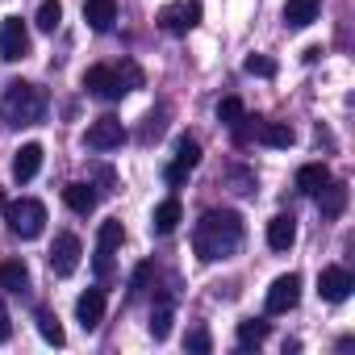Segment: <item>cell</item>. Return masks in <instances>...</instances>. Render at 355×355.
<instances>
[{"label": "cell", "instance_id": "6da1fadb", "mask_svg": "<svg viewBox=\"0 0 355 355\" xmlns=\"http://www.w3.org/2000/svg\"><path fill=\"white\" fill-rule=\"evenodd\" d=\"M243 247V218L234 209H209L197 226H193V251L197 259L214 263V259H230Z\"/></svg>", "mask_w": 355, "mask_h": 355}, {"label": "cell", "instance_id": "7a4b0ae2", "mask_svg": "<svg viewBox=\"0 0 355 355\" xmlns=\"http://www.w3.org/2000/svg\"><path fill=\"white\" fill-rule=\"evenodd\" d=\"M51 109V96L46 88L30 84V80H13L5 84V96H0V117H5L13 130H26V125H38Z\"/></svg>", "mask_w": 355, "mask_h": 355}, {"label": "cell", "instance_id": "3957f363", "mask_svg": "<svg viewBox=\"0 0 355 355\" xmlns=\"http://www.w3.org/2000/svg\"><path fill=\"white\" fill-rule=\"evenodd\" d=\"M5 222H9V230L17 234V239H38L42 230H46V205L42 201H34V197H21V201H13V205H5Z\"/></svg>", "mask_w": 355, "mask_h": 355}, {"label": "cell", "instance_id": "277c9868", "mask_svg": "<svg viewBox=\"0 0 355 355\" xmlns=\"http://www.w3.org/2000/svg\"><path fill=\"white\" fill-rule=\"evenodd\" d=\"M30 55V30L21 17H5L0 21V59L5 63H21Z\"/></svg>", "mask_w": 355, "mask_h": 355}, {"label": "cell", "instance_id": "5b68a950", "mask_svg": "<svg viewBox=\"0 0 355 355\" xmlns=\"http://www.w3.org/2000/svg\"><path fill=\"white\" fill-rule=\"evenodd\" d=\"M121 243H125V226L117 218L101 222V234H96V276H109L113 272V255H117Z\"/></svg>", "mask_w": 355, "mask_h": 355}, {"label": "cell", "instance_id": "8992f818", "mask_svg": "<svg viewBox=\"0 0 355 355\" xmlns=\"http://www.w3.org/2000/svg\"><path fill=\"white\" fill-rule=\"evenodd\" d=\"M159 26L167 34H189L201 26V5L197 0H180V5H163L159 9Z\"/></svg>", "mask_w": 355, "mask_h": 355}, {"label": "cell", "instance_id": "52a82bcc", "mask_svg": "<svg viewBox=\"0 0 355 355\" xmlns=\"http://www.w3.org/2000/svg\"><path fill=\"white\" fill-rule=\"evenodd\" d=\"M297 301H301V276L297 272L276 276L268 288V313H288V309H297Z\"/></svg>", "mask_w": 355, "mask_h": 355}, {"label": "cell", "instance_id": "ba28073f", "mask_svg": "<svg viewBox=\"0 0 355 355\" xmlns=\"http://www.w3.org/2000/svg\"><path fill=\"white\" fill-rule=\"evenodd\" d=\"M121 142H125V125L117 117H96L84 134V146H92V150H113Z\"/></svg>", "mask_w": 355, "mask_h": 355}, {"label": "cell", "instance_id": "9c48e42d", "mask_svg": "<svg viewBox=\"0 0 355 355\" xmlns=\"http://www.w3.org/2000/svg\"><path fill=\"white\" fill-rule=\"evenodd\" d=\"M80 255H84L80 239H76V234H59L55 247H51V272H55V276H71V272L80 268Z\"/></svg>", "mask_w": 355, "mask_h": 355}, {"label": "cell", "instance_id": "30bf717a", "mask_svg": "<svg viewBox=\"0 0 355 355\" xmlns=\"http://www.w3.org/2000/svg\"><path fill=\"white\" fill-rule=\"evenodd\" d=\"M84 88H88L92 96H101V101H121V96H125L121 84H117V71L105 67V63H96V67L84 71Z\"/></svg>", "mask_w": 355, "mask_h": 355}, {"label": "cell", "instance_id": "8fae6325", "mask_svg": "<svg viewBox=\"0 0 355 355\" xmlns=\"http://www.w3.org/2000/svg\"><path fill=\"white\" fill-rule=\"evenodd\" d=\"M351 288H355V276H351L347 268H322V276H318L322 301H347Z\"/></svg>", "mask_w": 355, "mask_h": 355}, {"label": "cell", "instance_id": "7c38bea8", "mask_svg": "<svg viewBox=\"0 0 355 355\" xmlns=\"http://www.w3.org/2000/svg\"><path fill=\"white\" fill-rule=\"evenodd\" d=\"M76 322H80L84 330H96V326L105 322V288L80 293V301H76Z\"/></svg>", "mask_w": 355, "mask_h": 355}, {"label": "cell", "instance_id": "4fadbf2b", "mask_svg": "<svg viewBox=\"0 0 355 355\" xmlns=\"http://www.w3.org/2000/svg\"><path fill=\"white\" fill-rule=\"evenodd\" d=\"M313 197H318L322 218H343V209H347V184L343 180H326Z\"/></svg>", "mask_w": 355, "mask_h": 355}, {"label": "cell", "instance_id": "5bb4252c", "mask_svg": "<svg viewBox=\"0 0 355 355\" xmlns=\"http://www.w3.org/2000/svg\"><path fill=\"white\" fill-rule=\"evenodd\" d=\"M38 167H42V146H38V142H26V146L13 155V180H17V184H30L34 175H38Z\"/></svg>", "mask_w": 355, "mask_h": 355}, {"label": "cell", "instance_id": "9a60e30c", "mask_svg": "<svg viewBox=\"0 0 355 355\" xmlns=\"http://www.w3.org/2000/svg\"><path fill=\"white\" fill-rule=\"evenodd\" d=\"M293 243H297V218L293 214H276L268 222V247L272 251H288Z\"/></svg>", "mask_w": 355, "mask_h": 355}, {"label": "cell", "instance_id": "2e32d148", "mask_svg": "<svg viewBox=\"0 0 355 355\" xmlns=\"http://www.w3.org/2000/svg\"><path fill=\"white\" fill-rule=\"evenodd\" d=\"M84 21L96 34L113 30V21H117V0H84Z\"/></svg>", "mask_w": 355, "mask_h": 355}, {"label": "cell", "instance_id": "e0dca14e", "mask_svg": "<svg viewBox=\"0 0 355 355\" xmlns=\"http://www.w3.org/2000/svg\"><path fill=\"white\" fill-rule=\"evenodd\" d=\"M318 13H322V0H288L284 5V26L288 30H305V26L318 21Z\"/></svg>", "mask_w": 355, "mask_h": 355}, {"label": "cell", "instance_id": "ac0fdd59", "mask_svg": "<svg viewBox=\"0 0 355 355\" xmlns=\"http://www.w3.org/2000/svg\"><path fill=\"white\" fill-rule=\"evenodd\" d=\"M180 222H184V209H180V201H175V197H167V201L155 205V214H150V230H155V234H171Z\"/></svg>", "mask_w": 355, "mask_h": 355}, {"label": "cell", "instance_id": "d6986e66", "mask_svg": "<svg viewBox=\"0 0 355 355\" xmlns=\"http://www.w3.org/2000/svg\"><path fill=\"white\" fill-rule=\"evenodd\" d=\"M255 138H259L263 146H276V150L297 142V134H293L288 121H259V125H255Z\"/></svg>", "mask_w": 355, "mask_h": 355}, {"label": "cell", "instance_id": "ffe728a7", "mask_svg": "<svg viewBox=\"0 0 355 355\" xmlns=\"http://www.w3.org/2000/svg\"><path fill=\"white\" fill-rule=\"evenodd\" d=\"M0 288L9 293H30V268L21 259H5L0 263Z\"/></svg>", "mask_w": 355, "mask_h": 355}, {"label": "cell", "instance_id": "44dd1931", "mask_svg": "<svg viewBox=\"0 0 355 355\" xmlns=\"http://www.w3.org/2000/svg\"><path fill=\"white\" fill-rule=\"evenodd\" d=\"M326 180H330V167H326V163H305V167L297 171V193L313 197V193H318Z\"/></svg>", "mask_w": 355, "mask_h": 355}, {"label": "cell", "instance_id": "7402d4cb", "mask_svg": "<svg viewBox=\"0 0 355 355\" xmlns=\"http://www.w3.org/2000/svg\"><path fill=\"white\" fill-rule=\"evenodd\" d=\"M63 201H67L71 214H92V209H96V193H92V184H80V180L63 189Z\"/></svg>", "mask_w": 355, "mask_h": 355}, {"label": "cell", "instance_id": "603a6c76", "mask_svg": "<svg viewBox=\"0 0 355 355\" xmlns=\"http://www.w3.org/2000/svg\"><path fill=\"white\" fill-rule=\"evenodd\" d=\"M38 334H42L51 347H63V343H67V334H63V326H59V318H55L51 309H38Z\"/></svg>", "mask_w": 355, "mask_h": 355}, {"label": "cell", "instance_id": "cb8c5ba5", "mask_svg": "<svg viewBox=\"0 0 355 355\" xmlns=\"http://www.w3.org/2000/svg\"><path fill=\"white\" fill-rule=\"evenodd\" d=\"M263 338H268V322H259V318L239 322V347H259Z\"/></svg>", "mask_w": 355, "mask_h": 355}, {"label": "cell", "instance_id": "d4e9b609", "mask_svg": "<svg viewBox=\"0 0 355 355\" xmlns=\"http://www.w3.org/2000/svg\"><path fill=\"white\" fill-rule=\"evenodd\" d=\"M175 163H184V167L193 171V167L201 163V142L189 138V134H184V138H175Z\"/></svg>", "mask_w": 355, "mask_h": 355}, {"label": "cell", "instance_id": "484cf974", "mask_svg": "<svg viewBox=\"0 0 355 355\" xmlns=\"http://www.w3.org/2000/svg\"><path fill=\"white\" fill-rule=\"evenodd\" d=\"M59 21H63V5H59V0H42V5H38V30L55 34Z\"/></svg>", "mask_w": 355, "mask_h": 355}, {"label": "cell", "instance_id": "4316f807", "mask_svg": "<svg viewBox=\"0 0 355 355\" xmlns=\"http://www.w3.org/2000/svg\"><path fill=\"white\" fill-rule=\"evenodd\" d=\"M117 71V84H121V92H134V88H142V67L134 63V59H125L121 67H113Z\"/></svg>", "mask_w": 355, "mask_h": 355}, {"label": "cell", "instance_id": "83f0119b", "mask_svg": "<svg viewBox=\"0 0 355 355\" xmlns=\"http://www.w3.org/2000/svg\"><path fill=\"white\" fill-rule=\"evenodd\" d=\"M167 334H171V305L163 301V305L150 313V338H155V343H163Z\"/></svg>", "mask_w": 355, "mask_h": 355}, {"label": "cell", "instance_id": "f1b7e54d", "mask_svg": "<svg viewBox=\"0 0 355 355\" xmlns=\"http://www.w3.org/2000/svg\"><path fill=\"white\" fill-rule=\"evenodd\" d=\"M243 113H247V109H243V101H239V96H222V101H218V121H222V125L243 121Z\"/></svg>", "mask_w": 355, "mask_h": 355}, {"label": "cell", "instance_id": "f546056e", "mask_svg": "<svg viewBox=\"0 0 355 355\" xmlns=\"http://www.w3.org/2000/svg\"><path fill=\"white\" fill-rule=\"evenodd\" d=\"M243 67H247V76H263V80H272V76H276V63H272L268 55H247V63H243Z\"/></svg>", "mask_w": 355, "mask_h": 355}, {"label": "cell", "instance_id": "4dcf8cb0", "mask_svg": "<svg viewBox=\"0 0 355 355\" xmlns=\"http://www.w3.org/2000/svg\"><path fill=\"white\" fill-rule=\"evenodd\" d=\"M184 347H189V351H197V355H205V351L214 347V338H209V330H205V326H193V330H189V338H184Z\"/></svg>", "mask_w": 355, "mask_h": 355}, {"label": "cell", "instance_id": "1f68e13d", "mask_svg": "<svg viewBox=\"0 0 355 355\" xmlns=\"http://www.w3.org/2000/svg\"><path fill=\"white\" fill-rule=\"evenodd\" d=\"M150 272H155V263H138V268H134V280H130V297L146 293V284H150Z\"/></svg>", "mask_w": 355, "mask_h": 355}, {"label": "cell", "instance_id": "d6a6232c", "mask_svg": "<svg viewBox=\"0 0 355 355\" xmlns=\"http://www.w3.org/2000/svg\"><path fill=\"white\" fill-rule=\"evenodd\" d=\"M163 180H167L171 189H180V184L189 180V167H184V163H167V171H163Z\"/></svg>", "mask_w": 355, "mask_h": 355}, {"label": "cell", "instance_id": "836d02e7", "mask_svg": "<svg viewBox=\"0 0 355 355\" xmlns=\"http://www.w3.org/2000/svg\"><path fill=\"white\" fill-rule=\"evenodd\" d=\"M230 180L239 184V193H255V175L243 171V167H230Z\"/></svg>", "mask_w": 355, "mask_h": 355}, {"label": "cell", "instance_id": "e575fe53", "mask_svg": "<svg viewBox=\"0 0 355 355\" xmlns=\"http://www.w3.org/2000/svg\"><path fill=\"white\" fill-rule=\"evenodd\" d=\"M159 134H163V113H150L146 125H142V142H150V138H159Z\"/></svg>", "mask_w": 355, "mask_h": 355}, {"label": "cell", "instance_id": "d590c367", "mask_svg": "<svg viewBox=\"0 0 355 355\" xmlns=\"http://www.w3.org/2000/svg\"><path fill=\"white\" fill-rule=\"evenodd\" d=\"M9 334H13V322H9V309H5V301H0V343H9Z\"/></svg>", "mask_w": 355, "mask_h": 355}, {"label": "cell", "instance_id": "8d00e7d4", "mask_svg": "<svg viewBox=\"0 0 355 355\" xmlns=\"http://www.w3.org/2000/svg\"><path fill=\"white\" fill-rule=\"evenodd\" d=\"M0 209H5V189H0Z\"/></svg>", "mask_w": 355, "mask_h": 355}]
</instances>
